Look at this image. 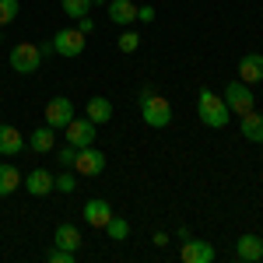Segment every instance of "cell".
Returning a JSON list of instances; mask_svg holds the SVG:
<instances>
[{
  "label": "cell",
  "instance_id": "7",
  "mask_svg": "<svg viewBox=\"0 0 263 263\" xmlns=\"http://www.w3.org/2000/svg\"><path fill=\"white\" fill-rule=\"evenodd\" d=\"M74 172H81L84 179H88V176H102V172H105V155H102V151H95L91 144H88V147H78Z\"/></svg>",
  "mask_w": 263,
  "mask_h": 263
},
{
  "label": "cell",
  "instance_id": "31",
  "mask_svg": "<svg viewBox=\"0 0 263 263\" xmlns=\"http://www.w3.org/2000/svg\"><path fill=\"white\" fill-rule=\"evenodd\" d=\"M95 4H109V0H91V7H95Z\"/></svg>",
  "mask_w": 263,
  "mask_h": 263
},
{
  "label": "cell",
  "instance_id": "22",
  "mask_svg": "<svg viewBox=\"0 0 263 263\" xmlns=\"http://www.w3.org/2000/svg\"><path fill=\"white\" fill-rule=\"evenodd\" d=\"M60 7H63V14L67 18H84L88 11H91V0H60Z\"/></svg>",
  "mask_w": 263,
  "mask_h": 263
},
{
  "label": "cell",
  "instance_id": "26",
  "mask_svg": "<svg viewBox=\"0 0 263 263\" xmlns=\"http://www.w3.org/2000/svg\"><path fill=\"white\" fill-rule=\"evenodd\" d=\"M46 260H49V263H74V253H70V249H60V246H53V249L46 253Z\"/></svg>",
  "mask_w": 263,
  "mask_h": 263
},
{
  "label": "cell",
  "instance_id": "32",
  "mask_svg": "<svg viewBox=\"0 0 263 263\" xmlns=\"http://www.w3.org/2000/svg\"><path fill=\"white\" fill-rule=\"evenodd\" d=\"M0 39H4V28H0Z\"/></svg>",
  "mask_w": 263,
  "mask_h": 263
},
{
  "label": "cell",
  "instance_id": "16",
  "mask_svg": "<svg viewBox=\"0 0 263 263\" xmlns=\"http://www.w3.org/2000/svg\"><path fill=\"white\" fill-rule=\"evenodd\" d=\"M109 218H112V207H109L105 200H99V197H95V200L84 203V221L91 224V228H105V221H109Z\"/></svg>",
  "mask_w": 263,
  "mask_h": 263
},
{
  "label": "cell",
  "instance_id": "1",
  "mask_svg": "<svg viewBox=\"0 0 263 263\" xmlns=\"http://www.w3.org/2000/svg\"><path fill=\"white\" fill-rule=\"evenodd\" d=\"M197 116H200L203 126H211V130H221L224 123L232 120V112H228V105H224L221 95H214L211 88H200L197 91Z\"/></svg>",
  "mask_w": 263,
  "mask_h": 263
},
{
  "label": "cell",
  "instance_id": "6",
  "mask_svg": "<svg viewBox=\"0 0 263 263\" xmlns=\"http://www.w3.org/2000/svg\"><path fill=\"white\" fill-rule=\"evenodd\" d=\"M95 130H99V123H91L88 116L84 120H74L63 126V134H67V144H74V147H88V144H95Z\"/></svg>",
  "mask_w": 263,
  "mask_h": 263
},
{
  "label": "cell",
  "instance_id": "29",
  "mask_svg": "<svg viewBox=\"0 0 263 263\" xmlns=\"http://www.w3.org/2000/svg\"><path fill=\"white\" fill-rule=\"evenodd\" d=\"M137 21H155V7H147V4L137 7Z\"/></svg>",
  "mask_w": 263,
  "mask_h": 263
},
{
  "label": "cell",
  "instance_id": "27",
  "mask_svg": "<svg viewBox=\"0 0 263 263\" xmlns=\"http://www.w3.org/2000/svg\"><path fill=\"white\" fill-rule=\"evenodd\" d=\"M57 190H60V193H74V190H78L74 172H60V176H57Z\"/></svg>",
  "mask_w": 263,
  "mask_h": 263
},
{
  "label": "cell",
  "instance_id": "5",
  "mask_svg": "<svg viewBox=\"0 0 263 263\" xmlns=\"http://www.w3.org/2000/svg\"><path fill=\"white\" fill-rule=\"evenodd\" d=\"M53 49H57V57H67V60L81 57L84 53V32L81 28H60L53 35Z\"/></svg>",
  "mask_w": 263,
  "mask_h": 263
},
{
  "label": "cell",
  "instance_id": "21",
  "mask_svg": "<svg viewBox=\"0 0 263 263\" xmlns=\"http://www.w3.org/2000/svg\"><path fill=\"white\" fill-rule=\"evenodd\" d=\"M105 235H109L112 242H123V239L130 235V224H126V218H120V214H112V218L105 221Z\"/></svg>",
  "mask_w": 263,
  "mask_h": 263
},
{
  "label": "cell",
  "instance_id": "28",
  "mask_svg": "<svg viewBox=\"0 0 263 263\" xmlns=\"http://www.w3.org/2000/svg\"><path fill=\"white\" fill-rule=\"evenodd\" d=\"M78 28H81L84 35H91V32H95V21H91L88 14H84V18H78Z\"/></svg>",
  "mask_w": 263,
  "mask_h": 263
},
{
  "label": "cell",
  "instance_id": "8",
  "mask_svg": "<svg viewBox=\"0 0 263 263\" xmlns=\"http://www.w3.org/2000/svg\"><path fill=\"white\" fill-rule=\"evenodd\" d=\"M70 120H74V102H70V99L57 95V99L46 102V123H49L53 130H63Z\"/></svg>",
  "mask_w": 263,
  "mask_h": 263
},
{
  "label": "cell",
  "instance_id": "12",
  "mask_svg": "<svg viewBox=\"0 0 263 263\" xmlns=\"http://www.w3.org/2000/svg\"><path fill=\"white\" fill-rule=\"evenodd\" d=\"M105 11H109V21L112 25H123V28L137 21V4L134 0H109Z\"/></svg>",
  "mask_w": 263,
  "mask_h": 263
},
{
  "label": "cell",
  "instance_id": "9",
  "mask_svg": "<svg viewBox=\"0 0 263 263\" xmlns=\"http://www.w3.org/2000/svg\"><path fill=\"white\" fill-rule=\"evenodd\" d=\"M179 256H182V263H214V246L190 235V239H182Z\"/></svg>",
  "mask_w": 263,
  "mask_h": 263
},
{
  "label": "cell",
  "instance_id": "11",
  "mask_svg": "<svg viewBox=\"0 0 263 263\" xmlns=\"http://www.w3.org/2000/svg\"><path fill=\"white\" fill-rule=\"evenodd\" d=\"M28 151H35V155H49V151H57V130H53L49 123L35 126V130L28 134Z\"/></svg>",
  "mask_w": 263,
  "mask_h": 263
},
{
  "label": "cell",
  "instance_id": "23",
  "mask_svg": "<svg viewBox=\"0 0 263 263\" xmlns=\"http://www.w3.org/2000/svg\"><path fill=\"white\" fill-rule=\"evenodd\" d=\"M116 46H120V53H137V46H141V35H137V32H130V28H123L120 39H116Z\"/></svg>",
  "mask_w": 263,
  "mask_h": 263
},
{
  "label": "cell",
  "instance_id": "14",
  "mask_svg": "<svg viewBox=\"0 0 263 263\" xmlns=\"http://www.w3.org/2000/svg\"><path fill=\"white\" fill-rule=\"evenodd\" d=\"M235 256L242 263H260L263 260V239L260 235H239L235 242Z\"/></svg>",
  "mask_w": 263,
  "mask_h": 263
},
{
  "label": "cell",
  "instance_id": "17",
  "mask_svg": "<svg viewBox=\"0 0 263 263\" xmlns=\"http://www.w3.org/2000/svg\"><path fill=\"white\" fill-rule=\"evenodd\" d=\"M84 116L91 123H109L112 120V102L105 99V95H95V99L84 102Z\"/></svg>",
  "mask_w": 263,
  "mask_h": 263
},
{
  "label": "cell",
  "instance_id": "18",
  "mask_svg": "<svg viewBox=\"0 0 263 263\" xmlns=\"http://www.w3.org/2000/svg\"><path fill=\"white\" fill-rule=\"evenodd\" d=\"M239 130H242V137L246 141H253V144H263V112H246L242 123H239Z\"/></svg>",
  "mask_w": 263,
  "mask_h": 263
},
{
  "label": "cell",
  "instance_id": "15",
  "mask_svg": "<svg viewBox=\"0 0 263 263\" xmlns=\"http://www.w3.org/2000/svg\"><path fill=\"white\" fill-rule=\"evenodd\" d=\"M21 151H25L21 130L11 123H0V155H21Z\"/></svg>",
  "mask_w": 263,
  "mask_h": 263
},
{
  "label": "cell",
  "instance_id": "24",
  "mask_svg": "<svg viewBox=\"0 0 263 263\" xmlns=\"http://www.w3.org/2000/svg\"><path fill=\"white\" fill-rule=\"evenodd\" d=\"M18 11H21L18 0H0V28H4V25H11V21L18 18Z\"/></svg>",
  "mask_w": 263,
  "mask_h": 263
},
{
  "label": "cell",
  "instance_id": "13",
  "mask_svg": "<svg viewBox=\"0 0 263 263\" xmlns=\"http://www.w3.org/2000/svg\"><path fill=\"white\" fill-rule=\"evenodd\" d=\"M239 81H246V84L263 81V53H246L239 60Z\"/></svg>",
  "mask_w": 263,
  "mask_h": 263
},
{
  "label": "cell",
  "instance_id": "20",
  "mask_svg": "<svg viewBox=\"0 0 263 263\" xmlns=\"http://www.w3.org/2000/svg\"><path fill=\"white\" fill-rule=\"evenodd\" d=\"M21 186V172L11 162H0V197H11Z\"/></svg>",
  "mask_w": 263,
  "mask_h": 263
},
{
  "label": "cell",
  "instance_id": "30",
  "mask_svg": "<svg viewBox=\"0 0 263 263\" xmlns=\"http://www.w3.org/2000/svg\"><path fill=\"white\" fill-rule=\"evenodd\" d=\"M151 242L158 246V249H162V246H168V232H155V239H151Z\"/></svg>",
  "mask_w": 263,
  "mask_h": 263
},
{
  "label": "cell",
  "instance_id": "2",
  "mask_svg": "<svg viewBox=\"0 0 263 263\" xmlns=\"http://www.w3.org/2000/svg\"><path fill=\"white\" fill-rule=\"evenodd\" d=\"M141 116L147 126H155V130H162L172 123V105L165 95H155V91H144L141 95Z\"/></svg>",
  "mask_w": 263,
  "mask_h": 263
},
{
  "label": "cell",
  "instance_id": "3",
  "mask_svg": "<svg viewBox=\"0 0 263 263\" xmlns=\"http://www.w3.org/2000/svg\"><path fill=\"white\" fill-rule=\"evenodd\" d=\"M224 105H228V112H235V116H246V112H253V105H256V95H253V84L246 81H232L224 84Z\"/></svg>",
  "mask_w": 263,
  "mask_h": 263
},
{
  "label": "cell",
  "instance_id": "4",
  "mask_svg": "<svg viewBox=\"0 0 263 263\" xmlns=\"http://www.w3.org/2000/svg\"><path fill=\"white\" fill-rule=\"evenodd\" d=\"M7 63H11V70L14 74H35L42 67V53L35 42H18L14 49H11V57H7Z\"/></svg>",
  "mask_w": 263,
  "mask_h": 263
},
{
  "label": "cell",
  "instance_id": "19",
  "mask_svg": "<svg viewBox=\"0 0 263 263\" xmlns=\"http://www.w3.org/2000/svg\"><path fill=\"white\" fill-rule=\"evenodd\" d=\"M81 242H84V235L78 232V224H60V228H57V242H53V246L78 253V249H81Z\"/></svg>",
  "mask_w": 263,
  "mask_h": 263
},
{
  "label": "cell",
  "instance_id": "25",
  "mask_svg": "<svg viewBox=\"0 0 263 263\" xmlns=\"http://www.w3.org/2000/svg\"><path fill=\"white\" fill-rule=\"evenodd\" d=\"M74 158H78V147H74V144H63V147H57V162H60L63 168H74Z\"/></svg>",
  "mask_w": 263,
  "mask_h": 263
},
{
  "label": "cell",
  "instance_id": "10",
  "mask_svg": "<svg viewBox=\"0 0 263 263\" xmlns=\"http://www.w3.org/2000/svg\"><path fill=\"white\" fill-rule=\"evenodd\" d=\"M21 182L28 186V193H32V197H46V193H53V190H57V176H53L49 168H32L28 176H21Z\"/></svg>",
  "mask_w": 263,
  "mask_h": 263
}]
</instances>
